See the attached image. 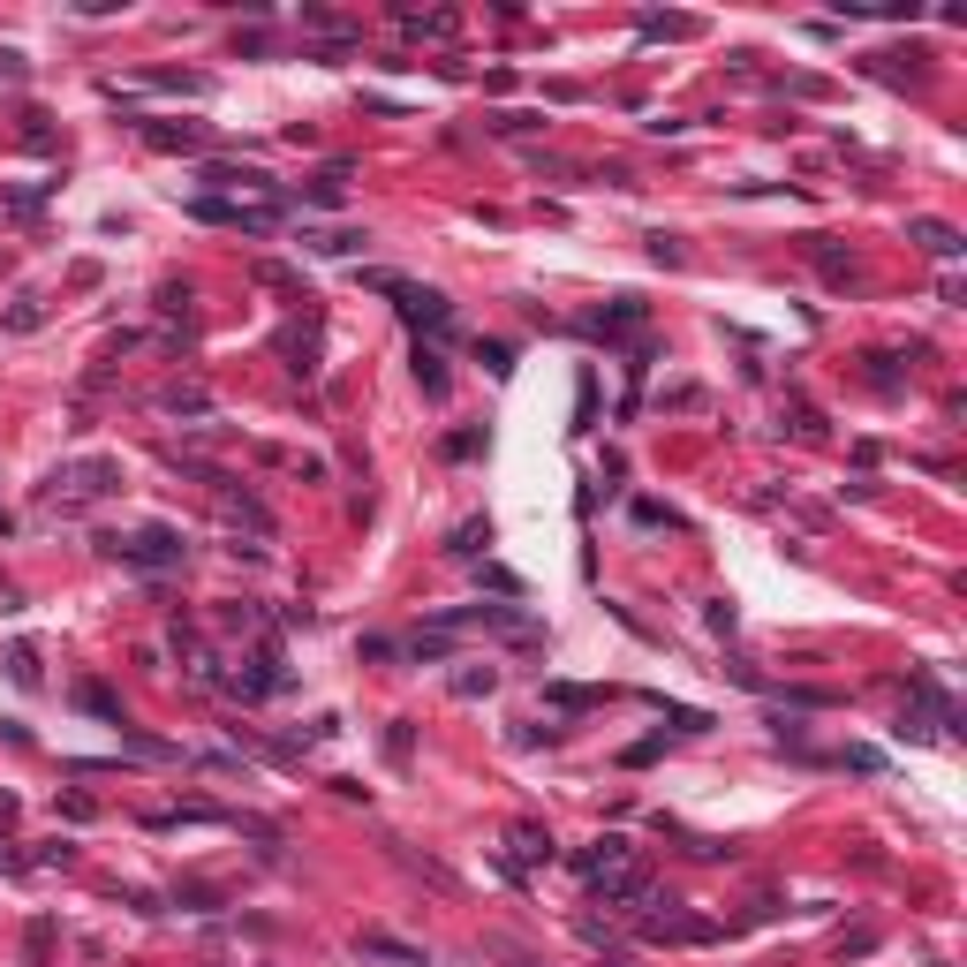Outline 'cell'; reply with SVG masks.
<instances>
[{
	"label": "cell",
	"instance_id": "cell-8",
	"mask_svg": "<svg viewBox=\"0 0 967 967\" xmlns=\"http://www.w3.org/2000/svg\"><path fill=\"white\" fill-rule=\"evenodd\" d=\"M476 544H492V529H484V522H461L454 529V552H476Z\"/></svg>",
	"mask_w": 967,
	"mask_h": 967
},
{
	"label": "cell",
	"instance_id": "cell-7",
	"mask_svg": "<svg viewBox=\"0 0 967 967\" xmlns=\"http://www.w3.org/2000/svg\"><path fill=\"white\" fill-rule=\"evenodd\" d=\"M416 378H424V393H446V363L431 348H416Z\"/></svg>",
	"mask_w": 967,
	"mask_h": 967
},
{
	"label": "cell",
	"instance_id": "cell-6",
	"mask_svg": "<svg viewBox=\"0 0 967 967\" xmlns=\"http://www.w3.org/2000/svg\"><path fill=\"white\" fill-rule=\"evenodd\" d=\"M401 31L408 38H446V31H454V16H401Z\"/></svg>",
	"mask_w": 967,
	"mask_h": 967
},
{
	"label": "cell",
	"instance_id": "cell-3",
	"mask_svg": "<svg viewBox=\"0 0 967 967\" xmlns=\"http://www.w3.org/2000/svg\"><path fill=\"white\" fill-rule=\"evenodd\" d=\"M363 952H371V960H401V967H431L424 952H408V945H393V937H363Z\"/></svg>",
	"mask_w": 967,
	"mask_h": 967
},
{
	"label": "cell",
	"instance_id": "cell-4",
	"mask_svg": "<svg viewBox=\"0 0 967 967\" xmlns=\"http://www.w3.org/2000/svg\"><path fill=\"white\" fill-rule=\"evenodd\" d=\"M915 235H922V250H937V257H960V235H952L945 220H922Z\"/></svg>",
	"mask_w": 967,
	"mask_h": 967
},
{
	"label": "cell",
	"instance_id": "cell-1",
	"mask_svg": "<svg viewBox=\"0 0 967 967\" xmlns=\"http://www.w3.org/2000/svg\"><path fill=\"white\" fill-rule=\"evenodd\" d=\"M371 288H378V295H393V303H401L408 318H424L431 333H446V325H454L439 295H431V288H416V280H401V272H371Z\"/></svg>",
	"mask_w": 967,
	"mask_h": 967
},
{
	"label": "cell",
	"instance_id": "cell-5",
	"mask_svg": "<svg viewBox=\"0 0 967 967\" xmlns=\"http://www.w3.org/2000/svg\"><path fill=\"white\" fill-rule=\"evenodd\" d=\"M514 854H522V862H544V854H552V839H544L537 824H514Z\"/></svg>",
	"mask_w": 967,
	"mask_h": 967
},
{
	"label": "cell",
	"instance_id": "cell-2",
	"mask_svg": "<svg viewBox=\"0 0 967 967\" xmlns=\"http://www.w3.org/2000/svg\"><path fill=\"white\" fill-rule=\"evenodd\" d=\"M106 552H121L129 567H174L182 560V537L174 529H144V537H106Z\"/></svg>",
	"mask_w": 967,
	"mask_h": 967
}]
</instances>
